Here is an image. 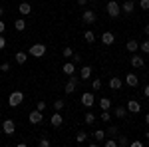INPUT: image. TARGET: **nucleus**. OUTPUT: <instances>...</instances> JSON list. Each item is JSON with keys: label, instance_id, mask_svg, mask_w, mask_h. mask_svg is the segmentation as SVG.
<instances>
[{"label": "nucleus", "instance_id": "1", "mask_svg": "<svg viewBox=\"0 0 149 147\" xmlns=\"http://www.w3.org/2000/svg\"><path fill=\"white\" fill-rule=\"evenodd\" d=\"M24 102V93L22 91H12L10 95H8V105H10V107H18V105H20V103Z\"/></svg>", "mask_w": 149, "mask_h": 147}, {"label": "nucleus", "instance_id": "2", "mask_svg": "<svg viewBox=\"0 0 149 147\" xmlns=\"http://www.w3.org/2000/svg\"><path fill=\"white\" fill-rule=\"evenodd\" d=\"M105 10H107V14H109L111 18H117V16L121 14V4H117L115 0H109L107 6H105Z\"/></svg>", "mask_w": 149, "mask_h": 147}, {"label": "nucleus", "instance_id": "3", "mask_svg": "<svg viewBox=\"0 0 149 147\" xmlns=\"http://www.w3.org/2000/svg\"><path fill=\"white\" fill-rule=\"evenodd\" d=\"M28 54L34 56V58H42L46 54V44H32L30 50H28Z\"/></svg>", "mask_w": 149, "mask_h": 147}, {"label": "nucleus", "instance_id": "4", "mask_svg": "<svg viewBox=\"0 0 149 147\" xmlns=\"http://www.w3.org/2000/svg\"><path fill=\"white\" fill-rule=\"evenodd\" d=\"M78 82H80V78H78L76 74H72L70 79L64 84V91H66V93H74V91H76V86H78Z\"/></svg>", "mask_w": 149, "mask_h": 147}, {"label": "nucleus", "instance_id": "5", "mask_svg": "<svg viewBox=\"0 0 149 147\" xmlns=\"http://www.w3.org/2000/svg\"><path fill=\"white\" fill-rule=\"evenodd\" d=\"M80 102H81L84 107H93V105H95V95H93L92 91H86V93H81Z\"/></svg>", "mask_w": 149, "mask_h": 147}, {"label": "nucleus", "instance_id": "6", "mask_svg": "<svg viewBox=\"0 0 149 147\" xmlns=\"http://www.w3.org/2000/svg\"><path fill=\"white\" fill-rule=\"evenodd\" d=\"M2 131H4L6 135H14V133H16V123H14V119H4V121H2Z\"/></svg>", "mask_w": 149, "mask_h": 147}, {"label": "nucleus", "instance_id": "7", "mask_svg": "<svg viewBox=\"0 0 149 147\" xmlns=\"http://www.w3.org/2000/svg\"><path fill=\"white\" fill-rule=\"evenodd\" d=\"M42 119H44V115H42L40 109H34V111H30V115H28V121H30L32 125L42 123Z\"/></svg>", "mask_w": 149, "mask_h": 147}, {"label": "nucleus", "instance_id": "8", "mask_svg": "<svg viewBox=\"0 0 149 147\" xmlns=\"http://www.w3.org/2000/svg\"><path fill=\"white\" fill-rule=\"evenodd\" d=\"M95 18H97V16H95V12H93V10H86L84 14H81V22H84V24H93V22H95Z\"/></svg>", "mask_w": 149, "mask_h": 147}, {"label": "nucleus", "instance_id": "9", "mask_svg": "<svg viewBox=\"0 0 149 147\" xmlns=\"http://www.w3.org/2000/svg\"><path fill=\"white\" fill-rule=\"evenodd\" d=\"M127 111L129 113H139L141 111V103L135 102V100H129V102H127Z\"/></svg>", "mask_w": 149, "mask_h": 147}, {"label": "nucleus", "instance_id": "10", "mask_svg": "<svg viewBox=\"0 0 149 147\" xmlns=\"http://www.w3.org/2000/svg\"><path fill=\"white\" fill-rule=\"evenodd\" d=\"M115 42V36H113V32H103L102 34V44H105V46H111Z\"/></svg>", "mask_w": 149, "mask_h": 147}, {"label": "nucleus", "instance_id": "11", "mask_svg": "<svg viewBox=\"0 0 149 147\" xmlns=\"http://www.w3.org/2000/svg\"><path fill=\"white\" fill-rule=\"evenodd\" d=\"M50 123L54 125V127H60V125L64 123V117H62V113H60V111H56L54 115H52V117H50Z\"/></svg>", "mask_w": 149, "mask_h": 147}, {"label": "nucleus", "instance_id": "12", "mask_svg": "<svg viewBox=\"0 0 149 147\" xmlns=\"http://www.w3.org/2000/svg\"><path fill=\"white\" fill-rule=\"evenodd\" d=\"M143 64L145 62H143V58L139 56V54H133L131 56V68H143Z\"/></svg>", "mask_w": 149, "mask_h": 147}, {"label": "nucleus", "instance_id": "13", "mask_svg": "<svg viewBox=\"0 0 149 147\" xmlns=\"http://www.w3.org/2000/svg\"><path fill=\"white\" fill-rule=\"evenodd\" d=\"M125 48H127V52H129V54H133V52H137V50H139V42L131 38V40H127Z\"/></svg>", "mask_w": 149, "mask_h": 147}, {"label": "nucleus", "instance_id": "14", "mask_svg": "<svg viewBox=\"0 0 149 147\" xmlns=\"http://www.w3.org/2000/svg\"><path fill=\"white\" fill-rule=\"evenodd\" d=\"M133 8H135V2H133V0H125V2L121 4V12H125V14H131Z\"/></svg>", "mask_w": 149, "mask_h": 147}, {"label": "nucleus", "instance_id": "15", "mask_svg": "<svg viewBox=\"0 0 149 147\" xmlns=\"http://www.w3.org/2000/svg\"><path fill=\"white\" fill-rule=\"evenodd\" d=\"M18 10H20V14L28 16V14H32V4H28V2H22V4H18Z\"/></svg>", "mask_w": 149, "mask_h": 147}, {"label": "nucleus", "instance_id": "16", "mask_svg": "<svg viewBox=\"0 0 149 147\" xmlns=\"http://www.w3.org/2000/svg\"><path fill=\"white\" fill-rule=\"evenodd\" d=\"M125 84L129 86V88H135V86L139 84L137 76H135V74H127V76H125Z\"/></svg>", "mask_w": 149, "mask_h": 147}, {"label": "nucleus", "instance_id": "17", "mask_svg": "<svg viewBox=\"0 0 149 147\" xmlns=\"http://www.w3.org/2000/svg\"><path fill=\"white\" fill-rule=\"evenodd\" d=\"M62 70H64V74H66V76H72V74L76 72V64H74V62H66Z\"/></svg>", "mask_w": 149, "mask_h": 147}, {"label": "nucleus", "instance_id": "18", "mask_svg": "<svg viewBox=\"0 0 149 147\" xmlns=\"http://www.w3.org/2000/svg\"><path fill=\"white\" fill-rule=\"evenodd\" d=\"M92 76V66H81L80 70V79H88Z\"/></svg>", "mask_w": 149, "mask_h": 147}, {"label": "nucleus", "instance_id": "19", "mask_svg": "<svg viewBox=\"0 0 149 147\" xmlns=\"http://www.w3.org/2000/svg\"><path fill=\"white\" fill-rule=\"evenodd\" d=\"M121 86H123V82H121V79L119 78H109V88H111V90H119V88H121Z\"/></svg>", "mask_w": 149, "mask_h": 147}, {"label": "nucleus", "instance_id": "20", "mask_svg": "<svg viewBox=\"0 0 149 147\" xmlns=\"http://www.w3.org/2000/svg\"><path fill=\"white\" fill-rule=\"evenodd\" d=\"M113 115H115V117H121V119H123V117L127 115V107H123V105H117V107L113 109Z\"/></svg>", "mask_w": 149, "mask_h": 147}, {"label": "nucleus", "instance_id": "21", "mask_svg": "<svg viewBox=\"0 0 149 147\" xmlns=\"http://www.w3.org/2000/svg\"><path fill=\"white\" fill-rule=\"evenodd\" d=\"M26 60H28V52H16V64H26Z\"/></svg>", "mask_w": 149, "mask_h": 147}, {"label": "nucleus", "instance_id": "22", "mask_svg": "<svg viewBox=\"0 0 149 147\" xmlns=\"http://www.w3.org/2000/svg\"><path fill=\"white\" fill-rule=\"evenodd\" d=\"M115 141H117V147H127L129 145V139H127L125 135H121V133H117V139H115Z\"/></svg>", "mask_w": 149, "mask_h": 147}, {"label": "nucleus", "instance_id": "23", "mask_svg": "<svg viewBox=\"0 0 149 147\" xmlns=\"http://www.w3.org/2000/svg\"><path fill=\"white\" fill-rule=\"evenodd\" d=\"M14 28H16L18 32H24V30H26V20H24V18H18V20L14 22Z\"/></svg>", "mask_w": 149, "mask_h": 147}, {"label": "nucleus", "instance_id": "24", "mask_svg": "<svg viewBox=\"0 0 149 147\" xmlns=\"http://www.w3.org/2000/svg\"><path fill=\"white\" fill-rule=\"evenodd\" d=\"M84 40H86L88 44H93V42H95V34H93L92 30H88V32H84Z\"/></svg>", "mask_w": 149, "mask_h": 147}, {"label": "nucleus", "instance_id": "25", "mask_svg": "<svg viewBox=\"0 0 149 147\" xmlns=\"http://www.w3.org/2000/svg\"><path fill=\"white\" fill-rule=\"evenodd\" d=\"M100 107H102V111L103 109H109V107H111V100H109V98H102V100H100Z\"/></svg>", "mask_w": 149, "mask_h": 147}, {"label": "nucleus", "instance_id": "26", "mask_svg": "<svg viewBox=\"0 0 149 147\" xmlns=\"http://www.w3.org/2000/svg\"><path fill=\"white\" fill-rule=\"evenodd\" d=\"M117 133H119V127H117V125H109L107 131H105V135H109V137H115Z\"/></svg>", "mask_w": 149, "mask_h": 147}, {"label": "nucleus", "instance_id": "27", "mask_svg": "<svg viewBox=\"0 0 149 147\" xmlns=\"http://www.w3.org/2000/svg\"><path fill=\"white\" fill-rule=\"evenodd\" d=\"M84 121H86L88 125H93V123H95V115H93L92 111H88L86 115H84Z\"/></svg>", "mask_w": 149, "mask_h": 147}, {"label": "nucleus", "instance_id": "28", "mask_svg": "<svg viewBox=\"0 0 149 147\" xmlns=\"http://www.w3.org/2000/svg\"><path fill=\"white\" fill-rule=\"evenodd\" d=\"M92 135L95 137V141H103V139H105V131H103V129H95Z\"/></svg>", "mask_w": 149, "mask_h": 147}, {"label": "nucleus", "instance_id": "29", "mask_svg": "<svg viewBox=\"0 0 149 147\" xmlns=\"http://www.w3.org/2000/svg\"><path fill=\"white\" fill-rule=\"evenodd\" d=\"M86 139H88V133H86V131H78V135H76V141H78V143H84Z\"/></svg>", "mask_w": 149, "mask_h": 147}, {"label": "nucleus", "instance_id": "30", "mask_svg": "<svg viewBox=\"0 0 149 147\" xmlns=\"http://www.w3.org/2000/svg\"><path fill=\"white\" fill-rule=\"evenodd\" d=\"M139 50H141L143 54H149V40H143V42L139 44Z\"/></svg>", "mask_w": 149, "mask_h": 147}, {"label": "nucleus", "instance_id": "31", "mask_svg": "<svg viewBox=\"0 0 149 147\" xmlns=\"http://www.w3.org/2000/svg\"><path fill=\"white\" fill-rule=\"evenodd\" d=\"M102 121H105V123H109L111 121V115H109V109H103V113H102V117H100Z\"/></svg>", "mask_w": 149, "mask_h": 147}, {"label": "nucleus", "instance_id": "32", "mask_svg": "<svg viewBox=\"0 0 149 147\" xmlns=\"http://www.w3.org/2000/svg\"><path fill=\"white\" fill-rule=\"evenodd\" d=\"M103 145H105V147H117V141H115L113 137H109V139L103 141Z\"/></svg>", "mask_w": 149, "mask_h": 147}, {"label": "nucleus", "instance_id": "33", "mask_svg": "<svg viewBox=\"0 0 149 147\" xmlns=\"http://www.w3.org/2000/svg\"><path fill=\"white\" fill-rule=\"evenodd\" d=\"M54 109H56V111H62V109H64V100H56V102H54Z\"/></svg>", "mask_w": 149, "mask_h": 147}, {"label": "nucleus", "instance_id": "34", "mask_svg": "<svg viewBox=\"0 0 149 147\" xmlns=\"http://www.w3.org/2000/svg\"><path fill=\"white\" fill-rule=\"evenodd\" d=\"M92 88H93L95 91H97V90H102V79H100V78H95V79L92 82Z\"/></svg>", "mask_w": 149, "mask_h": 147}, {"label": "nucleus", "instance_id": "35", "mask_svg": "<svg viewBox=\"0 0 149 147\" xmlns=\"http://www.w3.org/2000/svg\"><path fill=\"white\" fill-rule=\"evenodd\" d=\"M62 54H64V58H72V56H74V50H72V48H70V46H66V48H64V52H62Z\"/></svg>", "mask_w": 149, "mask_h": 147}, {"label": "nucleus", "instance_id": "36", "mask_svg": "<svg viewBox=\"0 0 149 147\" xmlns=\"http://www.w3.org/2000/svg\"><path fill=\"white\" fill-rule=\"evenodd\" d=\"M139 8L141 10H149V0H139Z\"/></svg>", "mask_w": 149, "mask_h": 147}, {"label": "nucleus", "instance_id": "37", "mask_svg": "<svg viewBox=\"0 0 149 147\" xmlns=\"http://www.w3.org/2000/svg\"><path fill=\"white\" fill-rule=\"evenodd\" d=\"M40 147H50V139L48 137H42L40 139Z\"/></svg>", "mask_w": 149, "mask_h": 147}, {"label": "nucleus", "instance_id": "38", "mask_svg": "<svg viewBox=\"0 0 149 147\" xmlns=\"http://www.w3.org/2000/svg\"><path fill=\"white\" fill-rule=\"evenodd\" d=\"M72 62H74V64L78 66V64L81 62V56H80V54H74V56H72Z\"/></svg>", "mask_w": 149, "mask_h": 147}, {"label": "nucleus", "instance_id": "39", "mask_svg": "<svg viewBox=\"0 0 149 147\" xmlns=\"http://www.w3.org/2000/svg\"><path fill=\"white\" fill-rule=\"evenodd\" d=\"M36 109L44 111V109H46V102H38V103H36Z\"/></svg>", "mask_w": 149, "mask_h": 147}, {"label": "nucleus", "instance_id": "40", "mask_svg": "<svg viewBox=\"0 0 149 147\" xmlns=\"http://www.w3.org/2000/svg\"><path fill=\"white\" fill-rule=\"evenodd\" d=\"M4 48H6V38H4V36L0 34V52H2Z\"/></svg>", "mask_w": 149, "mask_h": 147}, {"label": "nucleus", "instance_id": "41", "mask_svg": "<svg viewBox=\"0 0 149 147\" xmlns=\"http://www.w3.org/2000/svg\"><path fill=\"white\" fill-rule=\"evenodd\" d=\"M0 72H10V64H8V62H4V64L0 66Z\"/></svg>", "mask_w": 149, "mask_h": 147}, {"label": "nucleus", "instance_id": "42", "mask_svg": "<svg viewBox=\"0 0 149 147\" xmlns=\"http://www.w3.org/2000/svg\"><path fill=\"white\" fill-rule=\"evenodd\" d=\"M129 145H131V147H141V145H143V141H129Z\"/></svg>", "mask_w": 149, "mask_h": 147}, {"label": "nucleus", "instance_id": "43", "mask_svg": "<svg viewBox=\"0 0 149 147\" xmlns=\"http://www.w3.org/2000/svg\"><path fill=\"white\" fill-rule=\"evenodd\" d=\"M143 95L149 98V86H143Z\"/></svg>", "mask_w": 149, "mask_h": 147}, {"label": "nucleus", "instance_id": "44", "mask_svg": "<svg viewBox=\"0 0 149 147\" xmlns=\"http://www.w3.org/2000/svg\"><path fill=\"white\" fill-rule=\"evenodd\" d=\"M4 30H6V24L0 20V34H4Z\"/></svg>", "mask_w": 149, "mask_h": 147}, {"label": "nucleus", "instance_id": "45", "mask_svg": "<svg viewBox=\"0 0 149 147\" xmlns=\"http://www.w3.org/2000/svg\"><path fill=\"white\" fill-rule=\"evenodd\" d=\"M76 2H78L80 6H86V4H88V0H76Z\"/></svg>", "mask_w": 149, "mask_h": 147}, {"label": "nucleus", "instance_id": "46", "mask_svg": "<svg viewBox=\"0 0 149 147\" xmlns=\"http://www.w3.org/2000/svg\"><path fill=\"white\" fill-rule=\"evenodd\" d=\"M143 32H145V34L149 36V24H145V26H143Z\"/></svg>", "mask_w": 149, "mask_h": 147}, {"label": "nucleus", "instance_id": "47", "mask_svg": "<svg viewBox=\"0 0 149 147\" xmlns=\"http://www.w3.org/2000/svg\"><path fill=\"white\" fill-rule=\"evenodd\" d=\"M145 123L149 125V113H147V115H145Z\"/></svg>", "mask_w": 149, "mask_h": 147}, {"label": "nucleus", "instance_id": "48", "mask_svg": "<svg viewBox=\"0 0 149 147\" xmlns=\"http://www.w3.org/2000/svg\"><path fill=\"white\" fill-rule=\"evenodd\" d=\"M145 137H147V139H149V129H147V131H145Z\"/></svg>", "mask_w": 149, "mask_h": 147}, {"label": "nucleus", "instance_id": "49", "mask_svg": "<svg viewBox=\"0 0 149 147\" xmlns=\"http://www.w3.org/2000/svg\"><path fill=\"white\" fill-rule=\"evenodd\" d=\"M2 12H4V8H2V6H0V16H2Z\"/></svg>", "mask_w": 149, "mask_h": 147}]
</instances>
